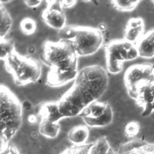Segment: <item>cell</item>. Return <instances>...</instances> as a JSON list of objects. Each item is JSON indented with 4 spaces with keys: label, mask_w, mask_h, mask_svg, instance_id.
Segmentation results:
<instances>
[{
    "label": "cell",
    "mask_w": 154,
    "mask_h": 154,
    "mask_svg": "<svg viewBox=\"0 0 154 154\" xmlns=\"http://www.w3.org/2000/svg\"><path fill=\"white\" fill-rule=\"evenodd\" d=\"M119 154H154V144L134 139L122 145Z\"/></svg>",
    "instance_id": "10"
},
{
    "label": "cell",
    "mask_w": 154,
    "mask_h": 154,
    "mask_svg": "<svg viewBox=\"0 0 154 154\" xmlns=\"http://www.w3.org/2000/svg\"><path fill=\"white\" fill-rule=\"evenodd\" d=\"M20 26L23 33L30 35L35 31L37 25L34 20L29 17H26L22 20Z\"/></svg>",
    "instance_id": "21"
},
{
    "label": "cell",
    "mask_w": 154,
    "mask_h": 154,
    "mask_svg": "<svg viewBox=\"0 0 154 154\" xmlns=\"http://www.w3.org/2000/svg\"><path fill=\"white\" fill-rule=\"evenodd\" d=\"M60 126L58 123L51 122L45 119H42L39 125L40 133L49 138H55L59 132Z\"/></svg>",
    "instance_id": "17"
},
{
    "label": "cell",
    "mask_w": 154,
    "mask_h": 154,
    "mask_svg": "<svg viewBox=\"0 0 154 154\" xmlns=\"http://www.w3.org/2000/svg\"><path fill=\"white\" fill-rule=\"evenodd\" d=\"M85 124L91 127H102L110 124L113 119V112L111 105H109L106 112L100 117L91 119L87 117L82 118Z\"/></svg>",
    "instance_id": "16"
},
{
    "label": "cell",
    "mask_w": 154,
    "mask_h": 154,
    "mask_svg": "<svg viewBox=\"0 0 154 154\" xmlns=\"http://www.w3.org/2000/svg\"><path fill=\"white\" fill-rule=\"evenodd\" d=\"M110 105L107 102L94 101L85 108L80 116L83 117L96 119L102 116Z\"/></svg>",
    "instance_id": "14"
},
{
    "label": "cell",
    "mask_w": 154,
    "mask_h": 154,
    "mask_svg": "<svg viewBox=\"0 0 154 154\" xmlns=\"http://www.w3.org/2000/svg\"><path fill=\"white\" fill-rule=\"evenodd\" d=\"M37 114L42 119L54 123H58L60 120L64 117L60 111L57 102H48L41 105L38 106Z\"/></svg>",
    "instance_id": "13"
},
{
    "label": "cell",
    "mask_w": 154,
    "mask_h": 154,
    "mask_svg": "<svg viewBox=\"0 0 154 154\" xmlns=\"http://www.w3.org/2000/svg\"><path fill=\"white\" fill-rule=\"evenodd\" d=\"M37 121V117L35 115H30L28 117V122L31 123H34Z\"/></svg>",
    "instance_id": "26"
},
{
    "label": "cell",
    "mask_w": 154,
    "mask_h": 154,
    "mask_svg": "<svg viewBox=\"0 0 154 154\" xmlns=\"http://www.w3.org/2000/svg\"><path fill=\"white\" fill-rule=\"evenodd\" d=\"M139 57L144 58L154 57V28L147 31L136 44Z\"/></svg>",
    "instance_id": "12"
},
{
    "label": "cell",
    "mask_w": 154,
    "mask_h": 154,
    "mask_svg": "<svg viewBox=\"0 0 154 154\" xmlns=\"http://www.w3.org/2000/svg\"><path fill=\"white\" fill-rule=\"evenodd\" d=\"M8 149L10 154H18L16 149L13 146H9Z\"/></svg>",
    "instance_id": "27"
},
{
    "label": "cell",
    "mask_w": 154,
    "mask_h": 154,
    "mask_svg": "<svg viewBox=\"0 0 154 154\" xmlns=\"http://www.w3.org/2000/svg\"><path fill=\"white\" fill-rule=\"evenodd\" d=\"M22 105V107L26 110H29L32 108V103L29 100L24 101Z\"/></svg>",
    "instance_id": "25"
},
{
    "label": "cell",
    "mask_w": 154,
    "mask_h": 154,
    "mask_svg": "<svg viewBox=\"0 0 154 154\" xmlns=\"http://www.w3.org/2000/svg\"><path fill=\"white\" fill-rule=\"evenodd\" d=\"M1 138L7 141L16 134L22 122V105L5 85L0 87Z\"/></svg>",
    "instance_id": "3"
},
{
    "label": "cell",
    "mask_w": 154,
    "mask_h": 154,
    "mask_svg": "<svg viewBox=\"0 0 154 154\" xmlns=\"http://www.w3.org/2000/svg\"><path fill=\"white\" fill-rule=\"evenodd\" d=\"M144 23L141 18H131L126 25L124 39L136 45L144 35Z\"/></svg>",
    "instance_id": "9"
},
{
    "label": "cell",
    "mask_w": 154,
    "mask_h": 154,
    "mask_svg": "<svg viewBox=\"0 0 154 154\" xmlns=\"http://www.w3.org/2000/svg\"><path fill=\"white\" fill-rule=\"evenodd\" d=\"M153 81L154 65L149 63L132 65L124 74V82L128 93L134 100Z\"/></svg>",
    "instance_id": "6"
},
{
    "label": "cell",
    "mask_w": 154,
    "mask_h": 154,
    "mask_svg": "<svg viewBox=\"0 0 154 154\" xmlns=\"http://www.w3.org/2000/svg\"><path fill=\"white\" fill-rule=\"evenodd\" d=\"M46 8L42 13L43 21L49 26L60 30L65 27L66 16L60 1H47Z\"/></svg>",
    "instance_id": "8"
},
{
    "label": "cell",
    "mask_w": 154,
    "mask_h": 154,
    "mask_svg": "<svg viewBox=\"0 0 154 154\" xmlns=\"http://www.w3.org/2000/svg\"><path fill=\"white\" fill-rule=\"evenodd\" d=\"M78 56H88L96 53L102 46L103 38L101 31L88 26H75L72 39Z\"/></svg>",
    "instance_id": "7"
},
{
    "label": "cell",
    "mask_w": 154,
    "mask_h": 154,
    "mask_svg": "<svg viewBox=\"0 0 154 154\" xmlns=\"http://www.w3.org/2000/svg\"><path fill=\"white\" fill-rule=\"evenodd\" d=\"M0 38H3L8 34L12 25L11 17L4 5V4L0 2Z\"/></svg>",
    "instance_id": "18"
},
{
    "label": "cell",
    "mask_w": 154,
    "mask_h": 154,
    "mask_svg": "<svg viewBox=\"0 0 154 154\" xmlns=\"http://www.w3.org/2000/svg\"><path fill=\"white\" fill-rule=\"evenodd\" d=\"M27 51L29 54H34L35 51V48L33 46H29L27 49Z\"/></svg>",
    "instance_id": "28"
},
{
    "label": "cell",
    "mask_w": 154,
    "mask_h": 154,
    "mask_svg": "<svg viewBox=\"0 0 154 154\" xmlns=\"http://www.w3.org/2000/svg\"><path fill=\"white\" fill-rule=\"evenodd\" d=\"M42 2V1H30V0H26L24 1V3L29 7H35L40 4Z\"/></svg>",
    "instance_id": "24"
},
{
    "label": "cell",
    "mask_w": 154,
    "mask_h": 154,
    "mask_svg": "<svg viewBox=\"0 0 154 154\" xmlns=\"http://www.w3.org/2000/svg\"><path fill=\"white\" fill-rule=\"evenodd\" d=\"M109 83L106 70L100 65H91L80 70L72 87L57 101L64 117L80 115L92 102L106 91Z\"/></svg>",
    "instance_id": "1"
},
{
    "label": "cell",
    "mask_w": 154,
    "mask_h": 154,
    "mask_svg": "<svg viewBox=\"0 0 154 154\" xmlns=\"http://www.w3.org/2000/svg\"><path fill=\"white\" fill-rule=\"evenodd\" d=\"M76 3V1L71 0H64V1H60L61 5L63 8H69L72 6H73Z\"/></svg>",
    "instance_id": "23"
},
{
    "label": "cell",
    "mask_w": 154,
    "mask_h": 154,
    "mask_svg": "<svg viewBox=\"0 0 154 154\" xmlns=\"http://www.w3.org/2000/svg\"><path fill=\"white\" fill-rule=\"evenodd\" d=\"M135 100L136 105L143 108L142 116L151 114L154 111V81L149 84Z\"/></svg>",
    "instance_id": "11"
},
{
    "label": "cell",
    "mask_w": 154,
    "mask_h": 154,
    "mask_svg": "<svg viewBox=\"0 0 154 154\" xmlns=\"http://www.w3.org/2000/svg\"><path fill=\"white\" fill-rule=\"evenodd\" d=\"M140 130V125L137 122L132 121L129 122L125 126V132L128 137H134L136 135Z\"/></svg>",
    "instance_id": "22"
},
{
    "label": "cell",
    "mask_w": 154,
    "mask_h": 154,
    "mask_svg": "<svg viewBox=\"0 0 154 154\" xmlns=\"http://www.w3.org/2000/svg\"><path fill=\"white\" fill-rule=\"evenodd\" d=\"M140 1H123L113 0L111 3L114 7L118 10L123 11H132L138 5Z\"/></svg>",
    "instance_id": "20"
},
{
    "label": "cell",
    "mask_w": 154,
    "mask_h": 154,
    "mask_svg": "<svg viewBox=\"0 0 154 154\" xmlns=\"http://www.w3.org/2000/svg\"><path fill=\"white\" fill-rule=\"evenodd\" d=\"M1 54L0 58L2 60H4L9 55L16 51L14 48V43L13 40L5 39V38H0Z\"/></svg>",
    "instance_id": "19"
},
{
    "label": "cell",
    "mask_w": 154,
    "mask_h": 154,
    "mask_svg": "<svg viewBox=\"0 0 154 154\" xmlns=\"http://www.w3.org/2000/svg\"><path fill=\"white\" fill-rule=\"evenodd\" d=\"M105 52L106 70L112 74L122 71L124 61L133 60L139 57L136 45L124 38L109 42L105 47Z\"/></svg>",
    "instance_id": "5"
},
{
    "label": "cell",
    "mask_w": 154,
    "mask_h": 154,
    "mask_svg": "<svg viewBox=\"0 0 154 154\" xmlns=\"http://www.w3.org/2000/svg\"><path fill=\"white\" fill-rule=\"evenodd\" d=\"M88 136V130L84 125L73 127L68 133V138L76 145H81L85 142Z\"/></svg>",
    "instance_id": "15"
},
{
    "label": "cell",
    "mask_w": 154,
    "mask_h": 154,
    "mask_svg": "<svg viewBox=\"0 0 154 154\" xmlns=\"http://www.w3.org/2000/svg\"><path fill=\"white\" fill-rule=\"evenodd\" d=\"M78 57L70 40L45 42L40 60L49 67L46 85L59 87L74 80L78 73Z\"/></svg>",
    "instance_id": "2"
},
{
    "label": "cell",
    "mask_w": 154,
    "mask_h": 154,
    "mask_svg": "<svg viewBox=\"0 0 154 154\" xmlns=\"http://www.w3.org/2000/svg\"><path fill=\"white\" fill-rule=\"evenodd\" d=\"M7 71L13 78L17 85H24L37 82L42 73L40 63L35 59L20 55L16 51L4 60Z\"/></svg>",
    "instance_id": "4"
}]
</instances>
